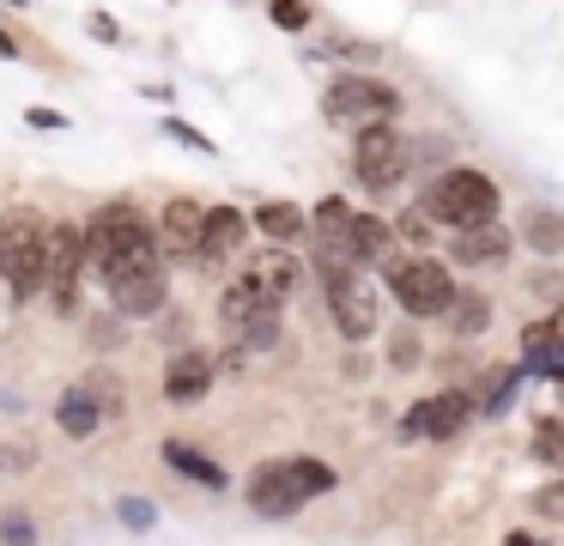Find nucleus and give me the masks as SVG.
I'll use <instances>...</instances> for the list:
<instances>
[{
	"instance_id": "7",
	"label": "nucleus",
	"mask_w": 564,
	"mask_h": 546,
	"mask_svg": "<svg viewBox=\"0 0 564 546\" xmlns=\"http://www.w3.org/2000/svg\"><path fill=\"white\" fill-rule=\"evenodd\" d=\"M394 109H401V92L370 79V73H346V79H334L328 92H322V116L346 133L382 128V121H394Z\"/></svg>"
},
{
	"instance_id": "26",
	"label": "nucleus",
	"mask_w": 564,
	"mask_h": 546,
	"mask_svg": "<svg viewBox=\"0 0 564 546\" xmlns=\"http://www.w3.org/2000/svg\"><path fill=\"white\" fill-rule=\"evenodd\" d=\"M268 19L280 24V31H310V19H316V12H310L304 0H268Z\"/></svg>"
},
{
	"instance_id": "5",
	"label": "nucleus",
	"mask_w": 564,
	"mask_h": 546,
	"mask_svg": "<svg viewBox=\"0 0 564 546\" xmlns=\"http://www.w3.org/2000/svg\"><path fill=\"white\" fill-rule=\"evenodd\" d=\"M280 322H285V298L268 286H256V279H231L219 298V328L225 340H231V352H268L273 340H280Z\"/></svg>"
},
{
	"instance_id": "30",
	"label": "nucleus",
	"mask_w": 564,
	"mask_h": 546,
	"mask_svg": "<svg viewBox=\"0 0 564 546\" xmlns=\"http://www.w3.org/2000/svg\"><path fill=\"white\" fill-rule=\"evenodd\" d=\"M164 133H171V140H183V146H195V152H213L207 133H195L188 121H176V116H164Z\"/></svg>"
},
{
	"instance_id": "23",
	"label": "nucleus",
	"mask_w": 564,
	"mask_h": 546,
	"mask_svg": "<svg viewBox=\"0 0 564 546\" xmlns=\"http://www.w3.org/2000/svg\"><path fill=\"white\" fill-rule=\"evenodd\" d=\"M249 218H256V231L268 243H292V237H304V225H310L304 206H292V201H261Z\"/></svg>"
},
{
	"instance_id": "1",
	"label": "nucleus",
	"mask_w": 564,
	"mask_h": 546,
	"mask_svg": "<svg viewBox=\"0 0 564 546\" xmlns=\"http://www.w3.org/2000/svg\"><path fill=\"white\" fill-rule=\"evenodd\" d=\"M86 261L104 286H110V279H128V274H147V267H164L159 225H152L134 201L98 206V213L86 218Z\"/></svg>"
},
{
	"instance_id": "13",
	"label": "nucleus",
	"mask_w": 564,
	"mask_h": 546,
	"mask_svg": "<svg viewBox=\"0 0 564 546\" xmlns=\"http://www.w3.org/2000/svg\"><path fill=\"white\" fill-rule=\"evenodd\" d=\"M104 298H110L116 315H128V322H147V315H159L164 303H171V267H147V274L110 279V286H104Z\"/></svg>"
},
{
	"instance_id": "12",
	"label": "nucleus",
	"mask_w": 564,
	"mask_h": 546,
	"mask_svg": "<svg viewBox=\"0 0 564 546\" xmlns=\"http://www.w3.org/2000/svg\"><path fill=\"white\" fill-rule=\"evenodd\" d=\"M207 201H195V194H176V201H164L159 213V243H164V261H200V237H207Z\"/></svg>"
},
{
	"instance_id": "35",
	"label": "nucleus",
	"mask_w": 564,
	"mask_h": 546,
	"mask_svg": "<svg viewBox=\"0 0 564 546\" xmlns=\"http://www.w3.org/2000/svg\"><path fill=\"white\" fill-rule=\"evenodd\" d=\"M7 7H25V0H7Z\"/></svg>"
},
{
	"instance_id": "4",
	"label": "nucleus",
	"mask_w": 564,
	"mask_h": 546,
	"mask_svg": "<svg viewBox=\"0 0 564 546\" xmlns=\"http://www.w3.org/2000/svg\"><path fill=\"white\" fill-rule=\"evenodd\" d=\"M419 206H425V218L443 231H474V225H491L503 201H498V182H491L486 170L455 164V170H437V176L425 182Z\"/></svg>"
},
{
	"instance_id": "20",
	"label": "nucleus",
	"mask_w": 564,
	"mask_h": 546,
	"mask_svg": "<svg viewBox=\"0 0 564 546\" xmlns=\"http://www.w3.org/2000/svg\"><path fill=\"white\" fill-rule=\"evenodd\" d=\"M159 456H164V468H176L183 480L207 485V492H219V485H225V468H219V461H213V456H200L195 443H183V437H171V443H164Z\"/></svg>"
},
{
	"instance_id": "27",
	"label": "nucleus",
	"mask_w": 564,
	"mask_h": 546,
	"mask_svg": "<svg viewBox=\"0 0 564 546\" xmlns=\"http://www.w3.org/2000/svg\"><path fill=\"white\" fill-rule=\"evenodd\" d=\"M0 546H37V522L7 510V516H0Z\"/></svg>"
},
{
	"instance_id": "16",
	"label": "nucleus",
	"mask_w": 564,
	"mask_h": 546,
	"mask_svg": "<svg viewBox=\"0 0 564 546\" xmlns=\"http://www.w3.org/2000/svg\"><path fill=\"white\" fill-rule=\"evenodd\" d=\"M510 225H474V231H449V255H455V267H491V261H503L510 255Z\"/></svg>"
},
{
	"instance_id": "34",
	"label": "nucleus",
	"mask_w": 564,
	"mask_h": 546,
	"mask_svg": "<svg viewBox=\"0 0 564 546\" xmlns=\"http://www.w3.org/2000/svg\"><path fill=\"white\" fill-rule=\"evenodd\" d=\"M503 546H546V540H534V534H503Z\"/></svg>"
},
{
	"instance_id": "32",
	"label": "nucleus",
	"mask_w": 564,
	"mask_h": 546,
	"mask_svg": "<svg viewBox=\"0 0 564 546\" xmlns=\"http://www.w3.org/2000/svg\"><path fill=\"white\" fill-rule=\"evenodd\" d=\"M25 121H31V128H67L62 109H25Z\"/></svg>"
},
{
	"instance_id": "28",
	"label": "nucleus",
	"mask_w": 564,
	"mask_h": 546,
	"mask_svg": "<svg viewBox=\"0 0 564 546\" xmlns=\"http://www.w3.org/2000/svg\"><path fill=\"white\" fill-rule=\"evenodd\" d=\"M116 516H122V528H134V534H147L152 522H159V510L147 504V497H116Z\"/></svg>"
},
{
	"instance_id": "19",
	"label": "nucleus",
	"mask_w": 564,
	"mask_h": 546,
	"mask_svg": "<svg viewBox=\"0 0 564 546\" xmlns=\"http://www.w3.org/2000/svg\"><path fill=\"white\" fill-rule=\"evenodd\" d=\"M256 286H268V291H292L297 279H304V267H297V255H285V243H273V249H261V255H249V267H243Z\"/></svg>"
},
{
	"instance_id": "24",
	"label": "nucleus",
	"mask_w": 564,
	"mask_h": 546,
	"mask_svg": "<svg viewBox=\"0 0 564 546\" xmlns=\"http://www.w3.org/2000/svg\"><path fill=\"white\" fill-rule=\"evenodd\" d=\"M534 461H546V468H558L564 473V419H540L534 425Z\"/></svg>"
},
{
	"instance_id": "25",
	"label": "nucleus",
	"mask_w": 564,
	"mask_h": 546,
	"mask_svg": "<svg viewBox=\"0 0 564 546\" xmlns=\"http://www.w3.org/2000/svg\"><path fill=\"white\" fill-rule=\"evenodd\" d=\"M419 358H425L419 334H413V328H401V334L389 340V371H419Z\"/></svg>"
},
{
	"instance_id": "2",
	"label": "nucleus",
	"mask_w": 564,
	"mask_h": 546,
	"mask_svg": "<svg viewBox=\"0 0 564 546\" xmlns=\"http://www.w3.org/2000/svg\"><path fill=\"white\" fill-rule=\"evenodd\" d=\"M328 492H334V468H328V461H316V456L261 461V468L249 473V485H243L249 510H256V516H268V522L297 516L310 497H328Z\"/></svg>"
},
{
	"instance_id": "15",
	"label": "nucleus",
	"mask_w": 564,
	"mask_h": 546,
	"mask_svg": "<svg viewBox=\"0 0 564 546\" xmlns=\"http://www.w3.org/2000/svg\"><path fill=\"white\" fill-rule=\"evenodd\" d=\"M249 225H256V218H243L237 206H219V201H213V213H207V237H200V267H225V261H237V249H243Z\"/></svg>"
},
{
	"instance_id": "18",
	"label": "nucleus",
	"mask_w": 564,
	"mask_h": 546,
	"mask_svg": "<svg viewBox=\"0 0 564 546\" xmlns=\"http://www.w3.org/2000/svg\"><path fill=\"white\" fill-rule=\"evenodd\" d=\"M104 413H110V407H104V395H98L91 383L67 388V395L55 400V425H62L67 437H91V431L104 425Z\"/></svg>"
},
{
	"instance_id": "21",
	"label": "nucleus",
	"mask_w": 564,
	"mask_h": 546,
	"mask_svg": "<svg viewBox=\"0 0 564 546\" xmlns=\"http://www.w3.org/2000/svg\"><path fill=\"white\" fill-rule=\"evenodd\" d=\"M522 243L534 255H546V261H552V255H564V213H558V206H528V213H522Z\"/></svg>"
},
{
	"instance_id": "17",
	"label": "nucleus",
	"mask_w": 564,
	"mask_h": 546,
	"mask_svg": "<svg viewBox=\"0 0 564 546\" xmlns=\"http://www.w3.org/2000/svg\"><path fill=\"white\" fill-rule=\"evenodd\" d=\"M394 255H406L401 243H394V225H382L377 213H358L352 218V261L358 267H389Z\"/></svg>"
},
{
	"instance_id": "11",
	"label": "nucleus",
	"mask_w": 564,
	"mask_h": 546,
	"mask_svg": "<svg viewBox=\"0 0 564 546\" xmlns=\"http://www.w3.org/2000/svg\"><path fill=\"white\" fill-rule=\"evenodd\" d=\"M322 291H328V315L346 340H370L377 334V291L365 286L358 267H340V274H322Z\"/></svg>"
},
{
	"instance_id": "9",
	"label": "nucleus",
	"mask_w": 564,
	"mask_h": 546,
	"mask_svg": "<svg viewBox=\"0 0 564 546\" xmlns=\"http://www.w3.org/2000/svg\"><path fill=\"white\" fill-rule=\"evenodd\" d=\"M91 274L86 261V225H67V218H55L50 225V267H43V291H50L55 310H74L79 303V279Z\"/></svg>"
},
{
	"instance_id": "3",
	"label": "nucleus",
	"mask_w": 564,
	"mask_h": 546,
	"mask_svg": "<svg viewBox=\"0 0 564 546\" xmlns=\"http://www.w3.org/2000/svg\"><path fill=\"white\" fill-rule=\"evenodd\" d=\"M43 267H50V218L37 206L0 213V286L13 291V303H31L43 291Z\"/></svg>"
},
{
	"instance_id": "14",
	"label": "nucleus",
	"mask_w": 564,
	"mask_h": 546,
	"mask_svg": "<svg viewBox=\"0 0 564 546\" xmlns=\"http://www.w3.org/2000/svg\"><path fill=\"white\" fill-rule=\"evenodd\" d=\"M213 352H176L171 358V371H164V400H176V407H195V400H207V388H213Z\"/></svg>"
},
{
	"instance_id": "31",
	"label": "nucleus",
	"mask_w": 564,
	"mask_h": 546,
	"mask_svg": "<svg viewBox=\"0 0 564 546\" xmlns=\"http://www.w3.org/2000/svg\"><path fill=\"white\" fill-rule=\"evenodd\" d=\"M91 36H98V43H122V24H110V19H104V12H91Z\"/></svg>"
},
{
	"instance_id": "8",
	"label": "nucleus",
	"mask_w": 564,
	"mask_h": 546,
	"mask_svg": "<svg viewBox=\"0 0 564 546\" xmlns=\"http://www.w3.org/2000/svg\"><path fill=\"white\" fill-rule=\"evenodd\" d=\"M406 164H413V158H406V140L394 133V121L352 133V176L365 182L370 194L401 189V182H406Z\"/></svg>"
},
{
	"instance_id": "29",
	"label": "nucleus",
	"mask_w": 564,
	"mask_h": 546,
	"mask_svg": "<svg viewBox=\"0 0 564 546\" xmlns=\"http://www.w3.org/2000/svg\"><path fill=\"white\" fill-rule=\"evenodd\" d=\"M394 237H401V243H425V237H431L425 206H413V213H401V218H394Z\"/></svg>"
},
{
	"instance_id": "33",
	"label": "nucleus",
	"mask_w": 564,
	"mask_h": 546,
	"mask_svg": "<svg viewBox=\"0 0 564 546\" xmlns=\"http://www.w3.org/2000/svg\"><path fill=\"white\" fill-rule=\"evenodd\" d=\"M546 322H552V334H558V346H564V298L552 303V315H546Z\"/></svg>"
},
{
	"instance_id": "6",
	"label": "nucleus",
	"mask_w": 564,
	"mask_h": 546,
	"mask_svg": "<svg viewBox=\"0 0 564 546\" xmlns=\"http://www.w3.org/2000/svg\"><path fill=\"white\" fill-rule=\"evenodd\" d=\"M382 279H389V298L401 303L413 322H425V315H443V310L455 303V291H462L437 255H419V249L394 255V261L382 267Z\"/></svg>"
},
{
	"instance_id": "22",
	"label": "nucleus",
	"mask_w": 564,
	"mask_h": 546,
	"mask_svg": "<svg viewBox=\"0 0 564 546\" xmlns=\"http://www.w3.org/2000/svg\"><path fill=\"white\" fill-rule=\"evenodd\" d=\"M443 328H449L455 340H474L491 328V298L486 291H455V303L443 310Z\"/></svg>"
},
{
	"instance_id": "10",
	"label": "nucleus",
	"mask_w": 564,
	"mask_h": 546,
	"mask_svg": "<svg viewBox=\"0 0 564 546\" xmlns=\"http://www.w3.org/2000/svg\"><path fill=\"white\" fill-rule=\"evenodd\" d=\"M479 413V400L467 395V388H437V395L413 400V413L401 419V443H413V437H431V443H449V437L467 431V419Z\"/></svg>"
}]
</instances>
